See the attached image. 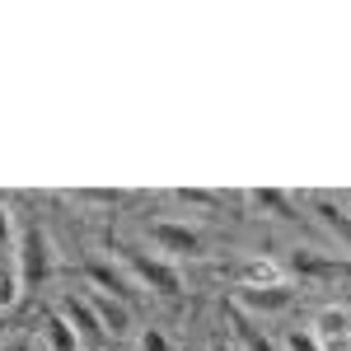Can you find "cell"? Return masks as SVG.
<instances>
[{
	"label": "cell",
	"instance_id": "obj_22",
	"mask_svg": "<svg viewBox=\"0 0 351 351\" xmlns=\"http://www.w3.org/2000/svg\"><path fill=\"white\" fill-rule=\"evenodd\" d=\"M0 337H5V319H0Z\"/></svg>",
	"mask_w": 351,
	"mask_h": 351
},
{
	"label": "cell",
	"instance_id": "obj_3",
	"mask_svg": "<svg viewBox=\"0 0 351 351\" xmlns=\"http://www.w3.org/2000/svg\"><path fill=\"white\" fill-rule=\"evenodd\" d=\"M291 300H295V291L281 281V286H239L230 304L258 319V314H281V309H291Z\"/></svg>",
	"mask_w": 351,
	"mask_h": 351
},
{
	"label": "cell",
	"instance_id": "obj_16",
	"mask_svg": "<svg viewBox=\"0 0 351 351\" xmlns=\"http://www.w3.org/2000/svg\"><path fill=\"white\" fill-rule=\"evenodd\" d=\"M136 351H173V342H169V332H164V328H141Z\"/></svg>",
	"mask_w": 351,
	"mask_h": 351
},
{
	"label": "cell",
	"instance_id": "obj_18",
	"mask_svg": "<svg viewBox=\"0 0 351 351\" xmlns=\"http://www.w3.org/2000/svg\"><path fill=\"white\" fill-rule=\"evenodd\" d=\"M178 197H183L188 206H220V197H216V192H206V188H183Z\"/></svg>",
	"mask_w": 351,
	"mask_h": 351
},
{
	"label": "cell",
	"instance_id": "obj_2",
	"mask_svg": "<svg viewBox=\"0 0 351 351\" xmlns=\"http://www.w3.org/2000/svg\"><path fill=\"white\" fill-rule=\"evenodd\" d=\"M14 263H19L24 286H43L52 276V239H47L43 225H24L14 234Z\"/></svg>",
	"mask_w": 351,
	"mask_h": 351
},
{
	"label": "cell",
	"instance_id": "obj_17",
	"mask_svg": "<svg viewBox=\"0 0 351 351\" xmlns=\"http://www.w3.org/2000/svg\"><path fill=\"white\" fill-rule=\"evenodd\" d=\"M286 351H324V347H319V337L309 328H291L286 332Z\"/></svg>",
	"mask_w": 351,
	"mask_h": 351
},
{
	"label": "cell",
	"instance_id": "obj_10",
	"mask_svg": "<svg viewBox=\"0 0 351 351\" xmlns=\"http://www.w3.org/2000/svg\"><path fill=\"white\" fill-rule=\"evenodd\" d=\"M314 211H319V220L337 234V243L351 253V211H347V206H342V202H332V197H314Z\"/></svg>",
	"mask_w": 351,
	"mask_h": 351
},
{
	"label": "cell",
	"instance_id": "obj_4",
	"mask_svg": "<svg viewBox=\"0 0 351 351\" xmlns=\"http://www.w3.org/2000/svg\"><path fill=\"white\" fill-rule=\"evenodd\" d=\"M150 243L160 248V258H183V253H202V234L192 225H178V220H155L150 225Z\"/></svg>",
	"mask_w": 351,
	"mask_h": 351
},
{
	"label": "cell",
	"instance_id": "obj_8",
	"mask_svg": "<svg viewBox=\"0 0 351 351\" xmlns=\"http://www.w3.org/2000/svg\"><path fill=\"white\" fill-rule=\"evenodd\" d=\"M314 337H319V347H347L351 342V309H337V304H328L314 314V328H309Z\"/></svg>",
	"mask_w": 351,
	"mask_h": 351
},
{
	"label": "cell",
	"instance_id": "obj_9",
	"mask_svg": "<svg viewBox=\"0 0 351 351\" xmlns=\"http://www.w3.org/2000/svg\"><path fill=\"white\" fill-rule=\"evenodd\" d=\"M24 295V276H19V263H14V248H0V314L14 309Z\"/></svg>",
	"mask_w": 351,
	"mask_h": 351
},
{
	"label": "cell",
	"instance_id": "obj_14",
	"mask_svg": "<svg viewBox=\"0 0 351 351\" xmlns=\"http://www.w3.org/2000/svg\"><path fill=\"white\" fill-rule=\"evenodd\" d=\"M43 337H47V347L52 351H84L80 337L71 332V324L61 319V314H47V324H43Z\"/></svg>",
	"mask_w": 351,
	"mask_h": 351
},
{
	"label": "cell",
	"instance_id": "obj_13",
	"mask_svg": "<svg viewBox=\"0 0 351 351\" xmlns=\"http://www.w3.org/2000/svg\"><path fill=\"white\" fill-rule=\"evenodd\" d=\"M253 206L271 211L276 220H295V197L281 192V188H258V192H253Z\"/></svg>",
	"mask_w": 351,
	"mask_h": 351
},
{
	"label": "cell",
	"instance_id": "obj_7",
	"mask_svg": "<svg viewBox=\"0 0 351 351\" xmlns=\"http://www.w3.org/2000/svg\"><path fill=\"white\" fill-rule=\"evenodd\" d=\"M89 309L99 314V328H104V337H127L132 332V309L122 304V300L104 295V291H89Z\"/></svg>",
	"mask_w": 351,
	"mask_h": 351
},
{
	"label": "cell",
	"instance_id": "obj_5",
	"mask_svg": "<svg viewBox=\"0 0 351 351\" xmlns=\"http://www.w3.org/2000/svg\"><path fill=\"white\" fill-rule=\"evenodd\" d=\"M66 324H71V332L80 337V347H104L108 337H104V328H99V314L89 309V300H75V295H66L61 300V309H56Z\"/></svg>",
	"mask_w": 351,
	"mask_h": 351
},
{
	"label": "cell",
	"instance_id": "obj_1",
	"mask_svg": "<svg viewBox=\"0 0 351 351\" xmlns=\"http://www.w3.org/2000/svg\"><path fill=\"white\" fill-rule=\"evenodd\" d=\"M122 267L132 271L136 286H145V291H155L164 300L183 295V271L173 267L169 258H160V253H132V248H122Z\"/></svg>",
	"mask_w": 351,
	"mask_h": 351
},
{
	"label": "cell",
	"instance_id": "obj_20",
	"mask_svg": "<svg viewBox=\"0 0 351 351\" xmlns=\"http://www.w3.org/2000/svg\"><path fill=\"white\" fill-rule=\"evenodd\" d=\"M211 351H239L234 342H211Z\"/></svg>",
	"mask_w": 351,
	"mask_h": 351
},
{
	"label": "cell",
	"instance_id": "obj_19",
	"mask_svg": "<svg viewBox=\"0 0 351 351\" xmlns=\"http://www.w3.org/2000/svg\"><path fill=\"white\" fill-rule=\"evenodd\" d=\"M14 239V216H10V202H0V248H10Z\"/></svg>",
	"mask_w": 351,
	"mask_h": 351
},
{
	"label": "cell",
	"instance_id": "obj_21",
	"mask_svg": "<svg viewBox=\"0 0 351 351\" xmlns=\"http://www.w3.org/2000/svg\"><path fill=\"white\" fill-rule=\"evenodd\" d=\"M10 351H28V347H24V342H19V347H10Z\"/></svg>",
	"mask_w": 351,
	"mask_h": 351
},
{
	"label": "cell",
	"instance_id": "obj_11",
	"mask_svg": "<svg viewBox=\"0 0 351 351\" xmlns=\"http://www.w3.org/2000/svg\"><path fill=\"white\" fill-rule=\"evenodd\" d=\"M230 324H234V332H239L243 351H276V342L263 332V324H258L253 314H243V309H234V304H230Z\"/></svg>",
	"mask_w": 351,
	"mask_h": 351
},
{
	"label": "cell",
	"instance_id": "obj_6",
	"mask_svg": "<svg viewBox=\"0 0 351 351\" xmlns=\"http://www.w3.org/2000/svg\"><path fill=\"white\" fill-rule=\"evenodd\" d=\"M84 276H89V286H94V291H104V295L122 300V304H127V300L136 295L132 271L112 267V263H104V258H89V263H84Z\"/></svg>",
	"mask_w": 351,
	"mask_h": 351
},
{
	"label": "cell",
	"instance_id": "obj_15",
	"mask_svg": "<svg viewBox=\"0 0 351 351\" xmlns=\"http://www.w3.org/2000/svg\"><path fill=\"white\" fill-rule=\"evenodd\" d=\"M243 286H281V267L267 263V258H258V263L243 267Z\"/></svg>",
	"mask_w": 351,
	"mask_h": 351
},
{
	"label": "cell",
	"instance_id": "obj_12",
	"mask_svg": "<svg viewBox=\"0 0 351 351\" xmlns=\"http://www.w3.org/2000/svg\"><path fill=\"white\" fill-rule=\"evenodd\" d=\"M291 267L300 271V276H342V263H332V258H319L314 248H295V258H291Z\"/></svg>",
	"mask_w": 351,
	"mask_h": 351
}]
</instances>
